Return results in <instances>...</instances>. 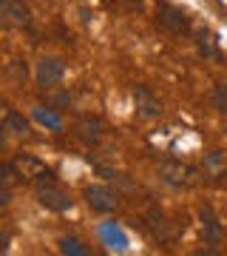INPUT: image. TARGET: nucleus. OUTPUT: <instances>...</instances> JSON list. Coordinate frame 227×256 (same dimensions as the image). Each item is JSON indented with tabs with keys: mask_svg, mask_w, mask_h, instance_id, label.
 <instances>
[{
	"mask_svg": "<svg viewBox=\"0 0 227 256\" xmlns=\"http://www.w3.org/2000/svg\"><path fill=\"white\" fill-rule=\"evenodd\" d=\"M11 168H14V176H20L23 182H43V180L51 176V171L45 168V162L37 160L34 154H17L14 162H11Z\"/></svg>",
	"mask_w": 227,
	"mask_h": 256,
	"instance_id": "nucleus-1",
	"label": "nucleus"
},
{
	"mask_svg": "<svg viewBox=\"0 0 227 256\" xmlns=\"http://www.w3.org/2000/svg\"><path fill=\"white\" fill-rule=\"evenodd\" d=\"M37 202H40L43 208H48V210H57V214H63V210H68L74 205L71 196H68L60 185L51 182V180L37 182Z\"/></svg>",
	"mask_w": 227,
	"mask_h": 256,
	"instance_id": "nucleus-2",
	"label": "nucleus"
},
{
	"mask_svg": "<svg viewBox=\"0 0 227 256\" xmlns=\"http://www.w3.org/2000/svg\"><path fill=\"white\" fill-rule=\"evenodd\" d=\"M31 23V12L23 0H0V26L3 28H26Z\"/></svg>",
	"mask_w": 227,
	"mask_h": 256,
	"instance_id": "nucleus-3",
	"label": "nucleus"
},
{
	"mask_svg": "<svg viewBox=\"0 0 227 256\" xmlns=\"http://www.w3.org/2000/svg\"><path fill=\"white\" fill-rule=\"evenodd\" d=\"M159 176L168 185H176V188H191V185H196V171H193L191 165L176 162V160H168V162L159 165Z\"/></svg>",
	"mask_w": 227,
	"mask_h": 256,
	"instance_id": "nucleus-4",
	"label": "nucleus"
},
{
	"mask_svg": "<svg viewBox=\"0 0 227 256\" xmlns=\"http://www.w3.org/2000/svg\"><path fill=\"white\" fill-rule=\"evenodd\" d=\"M156 20H159V26L168 28L171 34H182V32L191 28L188 14H185L179 6H171V3H159V6H156Z\"/></svg>",
	"mask_w": 227,
	"mask_h": 256,
	"instance_id": "nucleus-5",
	"label": "nucleus"
},
{
	"mask_svg": "<svg viewBox=\"0 0 227 256\" xmlns=\"http://www.w3.org/2000/svg\"><path fill=\"white\" fill-rule=\"evenodd\" d=\"M65 74V63L60 60V57H43L40 63H37V86H43V88H54L57 82L63 80Z\"/></svg>",
	"mask_w": 227,
	"mask_h": 256,
	"instance_id": "nucleus-6",
	"label": "nucleus"
},
{
	"mask_svg": "<svg viewBox=\"0 0 227 256\" xmlns=\"http://www.w3.org/2000/svg\"><path fill=\"white\" fill-rule=\"evenodd\" d=\"M134 106L139 111V117L145 120H156L162 114V102L148 86H134Z\"/></svg>",
	"mask_w": 227,
	"mask_h": 256,
	"instance_id": "nucleus-7",
	"label": "nucleus"
},
{
	"mask_svg": "<svg viewBox=\"0 0 227 256\" xmlns=\"http://www.w3.org/2000/svg\"><path fill=\"white\" fill-rule=\"evenodd\" d=\"M85 200H88L91 208L100 210V214H111L119 205V196L111 188H105V185H88L85 188Z\"/></svg>",
	"mask_w": 227,
	"mask_h": 256,
	"instance_id": "nucleus-8",
	"label": "nucleus"
},
{
	"mask_svg": "<svg viewBox=\"0 0 227 256\" xmlns=\"http://www.w3.org/2000/svg\"><path fill=\"white\" fill-rule=\"evenodd\" d=\"M74 134L85 142V146H97L102 140V122L97 117H82L77 126H74Z\"/></svg>",
	"mask_w": 227,
	"mask_h": 256,
	"instance_id": "nucleus-9",
	"label": "nucleus"
},
{
	"mask_svg": "<svg viewBox=\"0 0 227 256\" xmlns=\"http://www.w3.org/2000/svg\"><path fill=\"white\" fill-rule=\"evenodd\" d=\"M199 220H202V228H205V242H208L210 248H216L219 242H222V225H219L216 214H213L210 205H205V208L199 210Z\"/></svg>",
	"mask_w": 227,
	"mask_h": 256,
	"instance_id": "nucleus-10",
	"label": "nucleus"
},
{
	"mask_svg": "<svg viewBox=\"0 0 227 256\" xmlns=\"http://www.w3.org/2000/svg\"><path fill=\"white\" fill-rule=\"evenodd\" d=\"M145 225H148V230L154 234L156 239H171V230H168V220H165V214L162 210H156V208H151L145 214Z\"/></svg>",
	"mask_w": 227,
	"mask_h": 256,
	"instance_id": "nucleus-11",
	"label": "nucleus"
},
{
	"mask_svg": "<svg viewBox=\"0 0 227 256\" xmlns=\"http://www.w3.org/2000/svg\"><path fill=\"white\" fill-rule=\"evenodd\" d=\"M100 236H102V242L108 248H114V250H125L128 248V239H125V234L114 225V222H105L100 228Z\"/></svg>",
	"mask_w": 227,
	"mask_h": 256,
	"instance_id": "nucleus-12",
	"label": "nucleus"
},
{
	"mask_svg": "<svg viewBox=\"0 0 227 256\" xmlns=\"http://www.w3.org/2000/svg\"><path fill=\"white\" fill-rule=\"evenodd\" d=\"M205 174L216 176V180L227 174V156L222 154V151H210V154L205 156Z\"/></svg>",
	"mask_w": 227,
	"mask_h": 256,
	"instance_id": "nucleus-13",
	"label": "nucleus"
},
{
	"mask_svg": "<svg viewBox=\"0 0 227 256\" xmlns=\"http://www.w3.org/2000/svg\"><path fill=\"white\" fill-rule=\"evenodd\" d=\"M3 128H6V131H11V134H17V137H26L28 131H31L28 120L23 117V114H17V111H9V114H6V122H3Z\"/></svg>",
	"mask_w": 227,
	"mask_h": 256,
	"instance_id": "nucleus-14",
	"label": "nucleus"
},
{
	"mask_svg": "<svg viewBox=\"0 0 227 256\" xmlns=\"http://www.w3.org/2000/svg\"><path fill=\"white\" fill-rule=\"evenodd\" d=\"M196 46H199V52L202 54H213V52H216V37L210 34V32H205V28H202L199 34H196Z\"/></svg>",
	"mask_w": 227,
	"mask_h": 256,
	"instance_id": "nucleus-15",
	"label": "nucleus"
},
{
	"mask_svg": "<svg viewBox=\"0 0 227 256\" xmlns=\"http://www.w3.org/2000/svg\"><path fill=\"white\" fill-rule=\"evenodd\" d=\"M34 117L40 120V122H43V126H48V128H60V117H54V114H51V111L48 108H43V106H37L34 108Z\"/></svg>",
	"mask_w": 227,
	"mask_h": 256,
	"instance_id": "nucleus-16",
	"label": "nucleus"
},
{
	"mask_svg": "<svg viewBox=\"0 0 227 256\" xmlns=\"http://www.w3.org/2000/svg\"><path fill=\"white\" fill-rule=\"evenodd\" d=\"M60 250H63V254H74V256H85L88 254V250L82 248L80 239H63V242H60Z\"/></svg>",
	"mask_w": 227,
	"mask_h": 256,
	"instance_id": "nucleus-17",
	"label": "nucleus"
},
{
	"mask_svg": "<svg viewBox=\"0 0 227 256\" xmlns=\"http://www.w3.org/2000/svg\"><path fill=\"white\" fill-rule=\"evenodd\" d=\"M213 102H216L219 111H227V86L225 82H219L216 88H213Z\"/></svg>",
	"mask_w": 227,
	"mask_h": 256,
	"instance_id": "nucleus-18",
	"label": "nucleus"
},
{
	"mask_svg": "<svg viewBox=\"0 0 227 256\" xmlns=\"http://www.w3.org/2000/svg\"><path fill=\"white\" fill-rule=\"evenodd\" d=\"M9 72L14 74V82H26V63H23V60H14V63L9 66Z\"/></svg>",
	"mask_w": 227,
	"mask_h": 256,
	"instance_id": "nucleus-19",
	"label": "nucleus"
},
{
	"mask_svg": "<svg viewBox=\"0 0 227 256\" xmlns=\"http://www.w3.org/2000/svg\"><path fill=\"white\" fill-rule=\"evenodd\" d=\"M11 174H14V168H11V165H6V162H0V182H6Z\"/></svg>",
	"mask_w": 227,
	"mask_h": 256,
	"instance_id": "nucleus-20",
	"label": "nucleus"
},
{
	"mask_svg": "<svg viewBox=\"0 0 227 256\" xmlns=\"http://www.w3.org/2000/svg\"><path fill=\"white\" fill-rule=\"evenodd\" d=\"M11 202V191H6V188H0V208H6Z\"/></svg>",
	"mask_w": 227,
	"mask_h": 256,
	"instance_id": "nucleus-21",
	"label": "nucleus"
},
{
	"mask_svg": "<svg viewBox=\"0 0 227 256\" xmlns=\"http://www.w3.org/2000/svg\"><path fill=\"white\" fill-rule=\"evenodd\" d=\"M6 128H0V148H6V134H3Z\"/></svg>",
	"mask_w": 227,
	"mask_h": 256,
	"instance_id": "nucleus-22",
	"label": "nucleus"
},
{
	"mask_svg": "<svg viewBox=\"0 0 227 256\" xmlns=\"http://www.w3.org/2000/svg\"><path fill=\"white\" fill-rule=\"evenodd\" d=\"M128 3H136V6H139V3H142V0H128Z\"/></svg>",
	"mask_w": 227,
	"mask_h": 256,
	"instance_id": "nucleus-23",
	"label": "nucleus"
}]
</instances>
